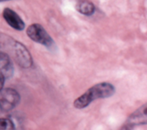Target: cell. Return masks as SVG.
<instances>
[{"label": "cell", "mask_w": 147, "mask_h": 130, "mask_svg": "<svg viewBox=\"0 0 147 130\" xmlns=\"http://www.w3.org/2000/svg\"><path fill=\"white\" fill-rule=\"evenodd\" d=\"M0 70H1L0 74H2L5 79L11 77L14 72V68L10 56L3 51L0 52Z\"/></svg>", "instance_id": "52a82bcc"}, {"label": "cell", "mask_w": 147, "mask_h": 130, "mask_svg": "<svg viewBox=\"0 0 147 130\" xmlns=\"http://www.w3.org/2000/svg\"><path fill=\"white\" fill-rule=\"evenodd\" d=\"M20 95L17 90L11 88L1 89L0 92V109L1 112H9L19 102Z\"/></svg>", "instance_id": "277c9868"}, {"label": "cell", "mask_w": 147, "mask_h": 130, "mask_svg": "<svg viewBox=\"0 0 147 130\" xmlns=\"http://www.w3.org/2000/svg\"><path fill=\"white\" fill-rule=\"evenodd\" d=\"M0 130H15V124L9 118H1Z\"/></svg>", "instance_id": "9c48e42d"}, {"label": "cell", "mask_w": 147, "mask_h": 130, "mask_svg": "<svg viewBox=\"0 0 147 130\" xmlns=\"http://www.w3.org/2000/svg\"><path fill=\"white\" fill-rule=\"evenodd\" d=\"M76 10L82 15L92 16L95 12V7L89 0H81L76 5Z\"/></svg>", "instance_id": "ba28073f"}, {"label": "cell", "mask_w": 147, "mask_h": 130, "mask_svg": "<svg viewBox=\"0 0 147 130\" xmlns=\"http://www.w3.org/2000/svg\"><path fill=\"white\" fill-rule=\"evenodd\" d=\"M147 124V102L132 112L127 118L123 128L129 130L136 126Z\"/></svg>", "instance_id": "5b68a950"}, {"label": "cell", "mask_w": 147, "mask_h": 130, "mask_svg": "<svg viewBox=\"0 0 147 130\" xmlns=\"http://www.w3.org/2000/svg\"><path fill=\"white\" fill-rule=\"evenodd\" d=\"M10 48L12 50L14 58L19 66L22 68H30L32 65V56L29 50L21 43L12 40L10 43Z\"/></svg>", "instance_id": "3957f363"}, {"label": "cell", "mask_w": 147, "mask_h": 130, "mask_svg": "<svg viewBox=\"0 0 147 130\" xmlns=\"http://www.w3.org/2000/svg\"><path fill=\"white\" fill-rule=\"evenodd\" d=\"M115 88L109 83H100L89 88L85 93L77 97L74 102V107L77 109H82L90 105L97 99L108 98L114 95Z\"/></svg>", "instance_id": "6da1fadb"}, {"label": "cell", "mask_w": 147, "mask_h": 130, "mask_svg": "<svg viewBox=\"0 0 147 130\" xmlns=\"http://www.w3.org/2000/svg\"><path fill=\"white\" fill-rule=\"evenodd\" d=\"M26 31L28 37L36 43L42 44L48 48H51L55 45L53 39L48 34L46 30L39 24H33L30 25Z\"/></svg>", "instance_id": "7a4b0ae2"}, {"label": "cell", "mask_w": 147, "mask_h": 130, "mask_svg": "<svg viewBox=\"0 0 147 130\" xmlns=\"http://www.w3.org/2000/svg\"><path fill=\"white\" fill-rule=\"evenodd\" d=\"M3 17L6 23L17 30H23L25 27V24L23 19L18 16L17 12L10 8H5L3 12Z\"/></svg>", "instance_id": "8992f818"}, {"label": "cell", "mask_w": 147, "mask_h": 130, "mask_svg": "<svg viewBox=\"0 0 147 130\" xmlns=\"http://www.w3.org/2000/svg\"><path fill=\"white\" fill-rule=\"evenodd\" d=\"M1 2H4V1H8V0H0Z\"/></svg>", "instance_id": "30bf717a"}]
</instances>
